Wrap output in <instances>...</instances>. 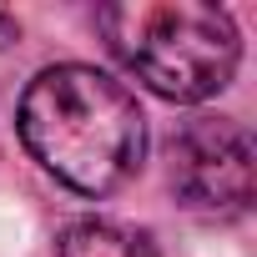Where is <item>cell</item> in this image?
Returning <instances> with one entry per match:
<instances>
[{
    "instance_id": "277c9868",
    "label": "cell",
    "mask_w": 257,
    "mask_h": 257,
    "mask_svg": "<svg viewBox=\"0 0 257 257\" xmlns=\"http://www.w3.org/2000/svg\"><path fill=\"white\" fill-rule=\"evenodd\" d=\"M56 257H162L157 242L111 217H81L56 237Z\"/></svg>"
},
{
    "instance_id": "3957f363",
    "label": "cell",
    "mask_w": 257,
    "mask_h": 257,
    "mask_svg": "<svg viewBox=\"0 0 257 257\" xmlns=\"http://www.w3.org/2000/svg\"><path fill=\"white\" fill-rule=\"evenodd\" d=\"M172 187L202 217L252 207V132L232 116H197L172 142Z\"/></svg>"
},
{
    "instance_id": "6da1fadb",
    "label": "cell",
    "mask_w": 257,
    "mask_h": 257,
    "mask_svg": "<svg viewBox=\"0 0 257 257\" xmlns=\"http://www.w3.org/2000/svg\"><path fill=\"white\" fill-rule=\"evenodd\" d=\"M16 121L26 152L86 197H106L142 172L147 116L132 91L96 66H46L26 86Z\"/></svg>"
},
{
    "instance_id": "7a4b0ae2",
    "label": "cell",
    "mask_w": 257,
    "mask_h": 257,
    "mask_svg": "<svg viewBox=\"0 0 257 257\" xmlns=\"http://www.w3.org/2000/svg\"><path fill=\"white\" fill-rule=\"evenodd\" d=\"M96 26L111 56L167 101H207L217 96L237 61L242 41L227 11L197 0H132L101 6Z\"/></svg>"
},
{
    "instance_id": "5b68a950",
    "label": "cell",
    "mask_w": 257,
    "mask_h": 257,
    "mask_svg": "<svg viewBox=\"0 0 257 257\" xmlns=\"http://www.w3.org/2000/svg\"><path fill=\"white\" fill-rule=\"evenodd\" d=\"M21 36V26H16V16H0V46H11Z\"/></svg>"
}]
</instances>
